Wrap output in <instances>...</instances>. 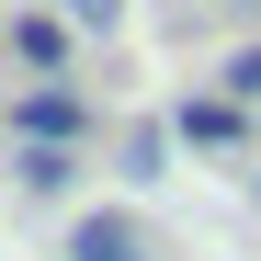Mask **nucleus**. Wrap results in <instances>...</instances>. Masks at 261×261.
Wrapping results in <instances>:
<instances>
[{
  "label": "nucleus",
  "instance_id": "f257e3e1",
  "mask_svg": "<svg viewBox=\"0 0 261 261\" xmlns=\"http://www.w3.org/2000/svg\"><path fill=\"white\" fill-rule=\"evenodd\" d=\"M80 125H91V102H80L68 80H34V91L12 102V137H23V148H68Z\"/></svg>",
  "mask_w": 261,
  "mask_h": 261
},
{
  "label": "nucleus",
  "instance_id": "f03ea898",
  "mask_svg": "<svg viewBox=\"0 0 261 261\" xmlns=\"http://www.w3.org/2000/svg\"><path fill=\"white\" fill-rule=\"evenodd\" d=\"M170 137L182 148H250V102L239 91H193L182 114H170Z\"/></svg>",
  "mask_w": 261,
  "mask_h": 261
},
{
  "label": "nucleus",
  "instance_id": "7ed1b4c3",
  "mask_svg": "<svg viewBox=\"0 0 261 261\" xmlns=\"http://www.w3.org/2000/svg\"><path fill=\"white\" fill-rule=\"evenodd\" d=\"M12 57H23L34 80H57V68H68V12H12Z\"/></svg>",
  "mask_w": 261,
  "mask_h": 261
},
{
  "label": "nucleus",
  "instance_id": "20e7f679",
  "mask_svg": "<svg viewBox=\"0 0 261 261\" xmlns=\"http://www.w3.org/2000/svg\"><path fill=\"white\" fill-rule=\"evenodd\" d=\"M68 261H148V239H137V216H80Z\"/></svg>",
  "mask_w": 261,
  "mask_h": 261
},
{
  "label": "nucleus",
  "instance_id": "39448f33",
  "mask_svg": "<svg viewBox=\"0 0 261 261\" xmlns=\"http://www.w3.org/2000/svg\"><path fill=\"white\" fill-rule=\"evenodd\" d=\"M12 170H23V193H80V148H12Z\"/></svg>",
  "mask_w": 261,
  "mask_h": 261
},
{
  "label": "nucleus",
  "instance_id": "423d86ee",
  "mask_svg": "<svg viewBox=\"0 0 261 261\" xmlns=\"http://www.w3.org/2000/svg\"><path fill=\"white\" fill-rule=\"evenodd\" d=\"M170 148H182L170 125H125V182H159V170H170Z\"/></svg>",
  "mask_w": 261,
  "mask_h": 261
},
{
  "label": "nucleus",
  "instance_id": "0eeeda50",
  "mask_svg": "<svg viewBox=\"0 0 261 261\" xmlns=\"http://www.w3.org/2000/svg\"><path fill=\"white\" fill-rule=\"evenodd\" d=\"M57 12H68V34H114V23H125V0H57Z\"/></svg>",
  "mask_w": 261,
  "mask_h": 261
},
{
  "label": "nucleus",
  "instance_id": "6e6552de",
  "mask_svg": "<svg viewBox=\"0 0 261 261\" xmlns=\"http://www.w3.org/2000/svg\"><path fill=\"white\" fill-rule=\"evenodd\" d=\"M216 91H239V102H261V46H239L227 68H216Z\"/></svg>",
  "mask_w": 261,
  "mask_h": 261
},
{
  "label": "nucleus",
  "instance_id": "1a4fd4ad",
  "mask_svg": "<svg viewBox=\"0 0 261 261\" xmlns=\"http://www.w3.org/2000/svg\"><path fill=\"white\" fill-rule=\"evenodd\" d=\"M227 12H261V0H227Z\"/></svg>",
  "mask_w": 261,
  "mask_h": 261
},
{
  "label": "nucleus",
  "instance_id": "9d476101",
  "mask_svg": "<svg viewBox=\"0 0 261 261\" xmlns=\"http://www.w3.org/2000/svg\"><path fill=\"white\" fill-rule=\"evenodd\" d=\"M250 204H261V182H250Z\"/></svg>",
  "mask_w": 261,
  "mask_h": 261
}]
</instances>
